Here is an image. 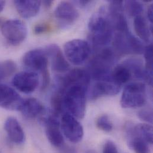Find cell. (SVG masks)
Listing matches in <instances>:
<instances>
[{"mask_svg":"<svg viewBox=\"0 0 153 153\" xmlns=\"http://www.w3.org/2000/svg\"><path fill=\"white\" fill-rule=\"evenodd\" d=\"M88 29L90 39L96 47L105 46L112 41L114 30L107 7H101L92 16L88 23Z\"/></svg>","mask_w":153,"mask_h":153,"instance_id":"1","label":"cell"},{"mask_svg":"<svg viewBox=\"0 0 153 153\" xmlns=\"http://www.w3.org/2000/svg\"><path fill=\"white\" fill-rule=\"evenodd\" d=\"M88 87V85L85 84H74L67 88L64 94V108L78 119H83L85 115Z\"/></svg>","mask_w":153,"mask_h":153,"instance_id":"2","label":"cell"},{"mask_svg":"<svg viewBox=\"0 0 153 153\" xmlns=\"http://www.w3.org/2000/svg\"><path fill=\"white\" fill-rule=\"evenodd\" d=\"M48 57L45 49L36 48L26 53L23 57V63L28 69L39 72L42 75V88H45L50 83L48 71Z\"/></svg>","mask_w":153,"mask_h":153,"instance_id":"3","label":"cell"},{"mask_svg":"<svg viewBox=\"0 0 153 153\" xmlns=\"http://www.w3.org/2000/svg\"><path fill=\"white\" fill-rule=\"evenodd\" d=\"M147 88L144 83L132 82L124 88L120 98V105L123 108H138L147 102Z\"/></svg>","mask_w":153,"mask_h":153,"instance_id":"4","label":"cell"},{"mask_svg":"<svg viewBox=\"0 0 153 153\" xmlns=\"http://www.w3.org/2000/svg\"><path fill=\"white\" fill-rule=\"evenodd\" d=\"M113 49L117 54H141L144 53L143 43L129 30L125 32L116 31L113 38Z\"/></svg>","mask_w":153,"mask_h":153,"instance_id":"5","label":"cell"},{"mask_svg":"<svg viewBox=\"0 0 153 153\" xmlns=\"http://www.w3.org/2000/svg\"><path fill=\"white\" fill-rule=\"evenodd\" d=\"M63 50L66 58L76 66L85 63L91 53L89 44L80 39H75L67 42L64 45Z\"/></svg>","mask_w":153,"mask_h":153,"instance_id":"6","label":"cell"},{"mask_svg":"<svg viewBox=\"0 0 153 153\" xmlns=\"http://www.w3.org/2000/svg\"><path fill=\"white\" fill-rule=\"evenodd\" d=\"M1 29L4 37L13 46L20 45L27 37L26 25L19 19H10L4 22Z\"/></svg>","mask_w":153,"mask_h":153,"instance_id":"7","label":"cell"},{"mask_svg":"<svg viewBox=\"0 0 153 153\" xmlns=\"http://www.w3.org/2000/svg\"><path fill=\"white\" fill-rule=\"evenodd\" d=\"M63 135L71 143H80L84 135L83 128L76 117L70 113L65 112L62 117L60 123Z\"/></svg>","mask_w":153,"mask_h":153,"instance_id":"8","label":"cell"},{"mask_svg":"<svg viewBox=\"0 0 153 153\" xmlns=\"http://www.w3.org/2000/svg\"><path fill=\"white\" fill-rule=\"evenodd\" d=\"M79 16V13L73 2H60L54 10L55 18L62 27H66L74 23Z\"/></svg>","mask_w":153,"mask_h":153,"instance_id":"9","label":"cell"},{"mask_svg":"<svg viewBox=\"0 0 153 153\" xmlns=\"http://www.w3.org/2000/svg\"><path fill=\"white\" fill-rule=\"evenodd\" d=\"M12 84L20 92L29 94L33 92L38 87L39 79L38 74L34 72H21L13 77Z\"/></svg>","mask_w":153,"mask_h":153,"instance_id":"10","label":"cell"},{"mask_svg":"<svg viewBox=\"0 0 153 153\" xmlns=\"http://www.w3.org/2000/svg\"><path fill=\"white\" fill-rule=\"evenodd\" d=\"M47 138L50 144L57 148L62 147L65 144L64 135L62 133L60 123L54 114L43 119Z\"/></svg>","mask_w":153,"mask_h":153,"instance_id":"11","label":"cell"},{"mask_svg":"<svg viewBox=\"0 0 153 153\" xmlns=\"http://www.w3.org/2000/svg\"><path fill=\"white\" fill-rule=\"evenodd\" d=\"M23 99L12 88L0 85V107L8 110H19Z\"/></svg>","mask_w":153,"mask_h":153,"instance_id":"12","label":"cell"},{"mask_svg":"<svg viewBox=\"0 0 153 153\" xmlns=\"http://www.w3.org/2000/svg\"><path fill=\"white\" fill-rule=\"evenodd\" d=\"M48 57L50 59L51 68L53 71L58 73L69 72L70 65L67 61L60 48L56 44H52L45 49Z\"/></svg>","mask_w":153,"mask_h":153,"instance_id":"13","label":"cell"},{"mask_svg":"<svg viewBox=\"0 0 153 153\" xmlns=\"http://www.w3.org/2000/svg\"><path fill=\"white\" fill-rule=\"evenodd\" d=\"M122 86L116 83L113 79L95 81L89 94V99L95 100L101 97L117 95Z\"/></svg>","mask_w":153,"mask_h":153,"instance_id":"14","label":"cell"},{"mask_svg":"<svg viewBox=\"0 0 153 153\" xmlns=\"http://www.w3.org/2000/svg\"><path fill=\"white\" fill-rule=\"evenodd\" d=\"M4 129L10 140L17 145L25 141V134L19 121L14 117H8L4 123Z\"/></svg>","mask_w":153,"mask_h":153,"instance_id":"15","label":"cell"},{"mask_svg":"<svg viewBox=\"0 0 153 153\" xmlns=\"http://www.w3.org/2000/svg\"><path fill=\"white\" fill-rule=\"evenodd\" d=\"M127 143L129 147L135 153H150V144L143 138L135 134L129 123L126 126Z\"/></svg>","mask_w":153,"mask_h":153,"instance_id":"16","label":"cell"},{"mask_svg":"<svg viewBox=\"0 0 153 153\" xmlns=\"http://www.w3.org/2000/svg\"><path fill=\"white\" fill-rule=\"evenodd\" d=\"M14 6L19 14L25 19L35 17L39 13L42 1L17 0L14 1Z\"/></svg>","mask_w":153,"mask_h":153,"instance_id":"17","label":"cell"},{"mask_svg":"<svg viewBox=\"0 0 153 153\" xmlns=\"http://www.w3.org/2000/svg\"><path fill=\"white\" fill-rule=\"evenodd\" d=\"M20 111L25 117L35 119L44 113L45 108L36 98H29L23 100Z\"/></svg>","mask_w":153,"mask_h":153,"instance_id":"18","label":"cell"},{"mask_svg":"<svg viewBox=\"0 0 153 153\" xmlns=\"http://www.w3.org/2000/svg\"><path fill=\"white\" fill-rule=\"evenodd\" d=\"M134 26L135 30L140 38L144 42L149 43L151 41L153 26L149 27L147 20L141 15L134 18Z\"/></svg>","mask_w":153,"mask_h":153,"instance_id":"19","label":"cell"},{"mask_svg":"<svg viewBox=\"0 0 153 153\" xmlns=\"http://www.w3.org/2000/svg\"><path fill=\"white\" fill-rule=\"evenodd\" d=\"M111 76L113 80L121 86L128 82L132 77L129 69L123 63L114 68L112 71Z\"/></svg>","mask_w":153,"mask_h":153,"instance_id":"20","label":"cell"},{"mask_svg":"<svg viewBox=\"0 0 153 153\" xmlns=\"http://www.w3.org/2000/svg\"><path fill=\"white\" fill-rule=\"evenodd\" d=\"M131 128L135 134L144 139L150 145L153 144V127L151 125L148 123L131 124Z\"/></svg>","mask_w":153,"mask_h":153,"instance_id":"21","label":"cell"},{"mask_svg":"<svg viewBox=\"0 0 153 153\" xmlns=\"http://www.w3.org/2000/svg\"><path fill=\"white\" fill-rule=\"evenodd\" d=\"M124 10L131 17H134L141 15L144 7L141 2L137 1H126L123 2Z\"/></svg>","mask_w":153,"mask_h":153,"instance_id":"22","label":"cell"},{"mask_svg":"<svg viewBox=\"0 0 153 153\" xmlns=\"http://www.w3.org/2000/svg\"><path fill=\"white\" fill-rule=\"evenodd\" d=\"M16 69V64L11 60L0 62V81L11 75Z\"/></svg>","mask_w":153,"mask_h":153,"instance_id":"23","label":"cell"},{"mask_svg":"<svg viewBox=\"0 0 153 153\" xmlns=\"http://www.w3.org/2000/svg\"><path fill=\"white\" fill-rule=\"evenodd\" d=\"M97 128L105 132H110L113 129V125L108 115L104 114L100 116L96 122Z\"/></svg>","mask_w":153,"mask_h":153,"instance_id":"24","label":"cell"},{"mask_svg":"<svg viewBox=\"0 0 153 153\" xmlns=\"http://www.w3.org/2000/svg\"><path fill=\"white\" fill-rule=\"evenodd\" d=\"M145 69L147 72L153 75V45L150 44L144 48Z\"/></svg>","mask_w":153,"mask_h":153,"instance_id":"25","label":"cell"},{"mask_svg":"<svg viewBox=\"0 0 153 153\" xmlns=\"http://www.w3.org/2000/svg\"><path fill=\"white\" fill-rule=\"evenodd\" d=\"M138 117L143 121L152 124L153 123V112L152 110L144 109L138 113Z\"/></svg>","mask_w":153,"mask_h":153,"instance_id":"26","label":"cell"},{"mask_svg":"<svg viewBox=\"0 0 153 153\" xmlns=\"http://www.w3.org/2000/svg\"><path fill=\"white\" fill-rule=\"evenodd\" d=\"M102 153H119V151L117 146L113 141L107 140L103 146Z\"/></svg>","mask_w":153,"mask_h":153,"instance_id":"27","label":"cell"},{"mask_svg":"<svg viewBox=\"0 0 153 153\" xmlns=\"http://www.w3.org/2000/svg\"><path fill=\"white\" fill-rule=\"evenodd\" d=\"M34 33L37 35L45 33L48 30V26L45 24H38L34 27Z\"/></svg>","mask_w":153,"mask_h":153,"instance_id":"28","label":"cell"},{"mask_svg":"<svg viewBox=\"0 0 153 153\" xmlns=\"http://www.w3.org/2000/svg\"><path fill=\"white\" fill-rule=\"evenodd\" d=\"M153 4H151L147 10V17L149 22L151 23V24L153 23Z\"/></svg>","mask_w":153,"mask_h":153,"instance_id":"29","label":"cell"},{"mask_svg":"<svg viewBox=\"0 0 153 153\" xmlns=\"http://www.w3.org/2000/svg\"><path fill=\"white\" fill-rule=\"evenodd\" d=\"M74 4H77L81 7H85L88 6L89 4H91V1H77L73 2Z\"/></svg>","mask_w":153,"mask_h":153,"instance_id":"30","label":"cell"},{"mask_svg":"<svg viewBox=\"0 0 153 153\" xmlns=\"http://www.w3.org/2000/svg\"><path fill=\"white\" fill-rule=\"evenodd\" d=\"M42 3L45 7L49 8L51 6L52 4L53 3V1H44L43 2H42Z\"/></svg>","mask_w":153,"mask_h":153,"instance_id":"31","label":"cell"},{"mask_svg":"<svg viewBox=\"0 0 153 153\" xmlns=\"http://www.w3.org/2000/svg\"><path fill=\"white\" fill-rule=\"evenodd\" d=\"M5 1H0V13L2 12L5 7Z\"/></svg>","mask_w":153,"mask_h":153,"instance_id":"32","label":"cell"}]
</instances>
